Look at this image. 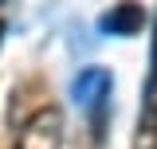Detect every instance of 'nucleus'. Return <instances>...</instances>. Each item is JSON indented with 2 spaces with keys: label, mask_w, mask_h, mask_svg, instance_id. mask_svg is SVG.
<instances>
[{
  "label": "nucleus",
  "mask_w": 157,
  "mask_h": 149,
  "mask_svg": "<svg viewBox=\"0 0 157 149\" xmlns=\"http://www.w3.org/2000/svg\"><path fill=\"white\" fill-rule=\"evenodd\" d=\"M110 90H114V78H110L106 67H82V71L75 74V82H71V98H75L78 106L94 110V114H102Z\"/></svg>",
  "instance_id": "obj_1"
},
{
  "label": "nucleus",
  "mask_w": 157,
  "mask_h": 149,
  "mask_svg": "<svg viewBox=\"0 0 157 149\" xmlns=\"http://www.w3.org/2000/svg\"><path fill=\"white\" fill-rule=\"evenodd\" d=\"M63 141V118L59 110H39L16 137V149H59Z\"/></svg>",
  "instance_id": "obj_2"
},
{
  "label": "nucleus",
  "mask_w": 157,
  "mask_h": 149,
  "mask_svg": "<svg viewBox=\"0 0 157 149\" xmlns=\"http://www.w3.org/2000/svg\"><path fill=\"white\" fill-rule=\"evenodd\" d=\"M98 28L106 36H137L145 28V8L137 0H122V4H114L106 16L98 20Z\"/></svg>",
  "instance_id": "obj_3"
},
{
  "label": "nucleus",
  "mask_w": 157,
  "mask_h": 149,
  "mask_svg": "<svg viewBox=\"0 0 157 149\" xmlns=\"http://www.w3.org/2000/svg\"><path fill=\"white\" fill-rule=\"evenodd\" d=\"M130 149H157V102H145L141 106V118H137V133Z\"/></svg>",
  "instance_id": "obj_4"
},
{
  "label": "nucleus",
  "mask_w": 157,
  "mask_h": 149,
  "mask_svg": "<svg viewBox=\"0 0 157 149\" xmlns=\"http://www.w3.org/2000/svg\"><path fill=\"white\" fill-rule=\"evenodd\" d=\"M145 102H157V16H153V47H149V78H145Z\"/></svg>",
  "instance_id": "obj_5"
},
{
  "label": "nucleus",
  "mask_w": 157,
  "mask_h": 149,
  "mask_svg": "<svg viewBox=\"0 0 157 149\" xmlns=\"http://www.w3.org/2000/svg\"><path fill=\"white\" fill-rule=\"evenodd\" d=\"M0 36H4V20H0Z\"/></svg>",
  "instance_id": "obj_6"
}]
</instances>
